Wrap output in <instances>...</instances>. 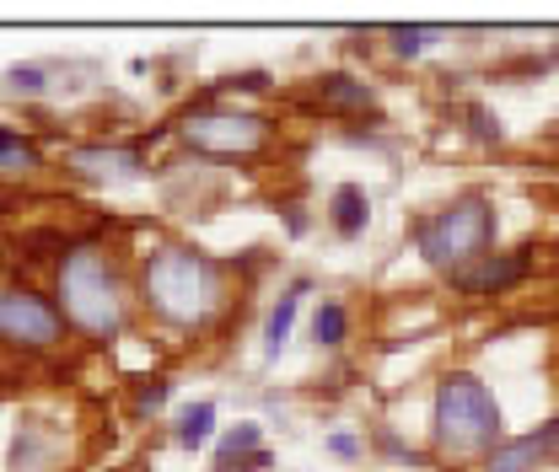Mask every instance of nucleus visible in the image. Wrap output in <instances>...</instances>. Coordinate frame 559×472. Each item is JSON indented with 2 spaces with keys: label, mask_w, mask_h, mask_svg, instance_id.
<instances>
[{
  "label": "nucleus",
  "mask_w": 559,
  "mask_h": 472,
  "mask_svg": "<svg viewBox=\"0 0 559 472\" xmlns=\"http://www.w3.org/2000/svg\"><path fill=\"white\" fill-rule=\"evenodd\" d=\"M489 242H495V209L479 194L441 204L415 226V247L425 253V264L447 274H463L479 258H489Z\"/></svg>",
  "instance_id": "obj_4"
},
{
  "label": "nucleus",
  "mask_w": 559,
  "mask_h": 472,
  "mask_svg": "<svg viewBox=\"0 0 559 472\" xmlns=\"http://www.w3.org/2000/svg\"><path fill=\"white\" fill-rule=\"evenodd\" d=\"M430 38H436L430 27H399V33H393V49H399V55H419Z\"/></svg>",
  "instance_id": "obj_18"
},
{
  "label": "nucleus",
  "mask_w": 559,
  "mask_h": 472,
  "mask_svg": "<svg viewBox=\"0 0 559 472\" xmlns=\"http://www.w3.org/2000/svg\"><path fill=\"white\" fill-rule=\"evenodd\" d=\"M345 334H349V312L340 301H323V306L312 312V343H318V349H334V343H345Z\"/></svg>",
  "instance_id": "obj_15"
},
{
  "label": "nucleus",
  "mask_w": 559,
  "mask_h": 472,
  "mask_svg": "<svg viewBox=\"0 0 559 472\" xmlns=\"http://www.w3.org/2000/svg\"><path fill=\"white\" fill-rule=\"evenodd\" d=\"M329 451L345 457V462H355V457H360V440H355V435H329Z\"/></svg>",
  "instance_id": "obj_20"
},
{
  "label": "nucleus",
  "mask_w": 559,
  "mask_h": 472,
  "mask_svg": "<svg viewBox=\"0 0 559 472\" xmlns=\"http://www.w3.org/2000/svg\"><path fill=\"white\" fill-rule=\"evenodd\" d=\"M318 102H323V108H345V113H366V108H377L371 86H366V81H355V75H340V70L318 81Z\"/></svg>",
  "instance_id": "obj_11"
},
{
  "label": "nucleus",
  "mask_w": 559,
  "mask_h": 472,
  "mask_svg": "<svg viewBox=\"0 0 559 472\" xmlns=\"http://www.w3.org/2000/svg\"><path fill=\"white\" fill-rule=\"evenodd\" d=\"M0 343L22 354H49L66 343V317L33 285H0Z\"/></svg>",
  "instance_id": "obj_6"
},
{
  "label": "nucleus",
  "mask_w": 559,
  "mask_h": 472,
  "mask_svg": "<svg viewBox=\"0 0 559 472\" xmlns=\"http://www.w3.org/2000/svg\"><path fill=\"white\" fill-rule=\"evenodd\" d=\"M44 167V150L16 130H0V178H27Z\"/></svg>",
  "instance_id": "obj_12"
},
{
  "label": "nucleus",
  "mask_w": 559,
  "mask_h": 472,
  "mask_svg": "<svg viewBox=\"0 0 559 472\" xmlns=\"http://www.w3.org/2000/svg\"><path fill=\"white\" fill-rule=\"evenodd\" d=\"M140 295L167 328H205L226 306V274L194 247H156L140 269Z\"/></svg>",
  "instance_id": "obj_1"
},
{
  "label": "nucleus",
  "mask_w": 559,
  "mask_h": 472,
  "mask_svg": "<svg viewBox=\"0 0 559 472\" xmlns=\"http://www.w3.org/2000/svg\"><path fill=\"white\" fill-rule=\"evenodd\" d=\"M162 403H167V382H162V376H156L151 387H140V392H135V408H140V413H156Z\"/></svg>",
  "instance_id": "obj_19"
},
{
  "label": "nucleus",
  "mask_w": 559,
  "mask_h": 472,
  "mask_svg": "<svg viewBox=\"0 0 559 472\" xmlns=\"http://www.w3.org/2000/svg\"><path fill=\"white\" fill-rule=\"evenodd\" d=\"M285 231H290V237H301V231H307V215H301V209H290V215H285Z\"/></svg>",
  "instance_id": "obj_21"
},
{
  "label": "nucleus",
  "mask_w": 559,
  "mask_h": 472,
  "mask_svg": "<svg viewBox=\"0 0 559 472\" xmlns=\"http://www.w3.org/2000/svg\"><path fill=\"white\" fill-rule=\"evenodd\" d=\"M301 295H307V285H290V290L275 301L270 328H264V349H270V354H280V349H285V338H290V328H296V306H301Z\"/></svg>",
  "instance_id": "obj_14"
},
{
  "label": "nucleus",
  "mask_w": 559,
  "mask_h": 472,
  "mask_svg": "<svg viewBox=\"0 0 559 472\" xmlns=\"http://www.w3.org/2000/svg\"><path fill=\"white\" fill-rule=\"evenodd\" d=\"M178 135L200 156L242 161V156H259L270 145V119H259L248 108H194V113L178 119Z\"/></svg>",
  "instance_id": "obj_5"
},
{
  "label": "nucleus",
  "mask_w": 559,
  "mask_h": 472,
  "mask_svg": "<svg viewBox=\"0 0 559 472\" xmlns=\"http://www.w3.org/2000/svg\"><path fill=\"white\" fill-rule=\"evenodd\" d=\"M66 167L86 183H130L145 172V156L140 145H70Z\"/></svg>",
  "instance_id": "obj_7"
},
{
  "label": "nucleus",
  "mask_w": 559,
  "mask_h": 472,
  "mask_svg": "<svg viewBox=\"0 0 559 472\" xmlns=\"http://www.w3.org/2000/svg\"><path fill=\"white\" fill-rule=\"evenodd\" d=\"M44 75H49L44 65H11L5 70V86H11V92H22V97H38V92L49 86Z\"/></svg>",
  "instance_id": "obj_17"
},
{
  "label": "nucleus",
  "mask_w": 559,
  "mask_h": 472,
  "mask_svg": "<svg viewBox=\"0 0 559 472\" xmlns=\"http://www.w3.org/2000/svg\"><path fill=\"white\" fill-rule=\"evenodd\" d=\"M55 306L66 317V328L86 338H114L130 317V301H124V285L114 274V258L103 242H70L60 269H55Z\"/></svg>",
  "instance_id": "obj_2"
},
{
  "label": "nucleus",
  "mask_w": 559,
  "mask_h": 472,
  "mask_svg": "<svg viewBox=\"0 0 559 472\" xmlns=\"http://www.w3.org/2000/svg\"><path fill=\"white\" fill-rule=\"evenodd\" d=\"M430 424H436V451L441 457H489L500 446V403L468 371L441 376Z\"/></svg>",
  "instance_id": "obj_3"
},
{
  "label": "nucleus",
  "mask_w": 559,
  "mask_h": 472,
  "mask_svg": "<svg viewBox=\"0 0 559 472\" xmlns=\"http://www.w3.org/2000/svg\"><path fill=\"white\" fill-rule=\"evenodd\" d=\"M329 226H334L345 242H355V237L371 226V199H366V189L340 183V189H334V199H329Z\"/></svg>",
  "instance_id": "obj_10"
},
{
  "label": "nucleus",
  "mask_w": 559,
  "mask_h": 472,
  "mask_svg": "<svg viewBox=\"0 0 559 472\" xmlns=\"http://www.w3.org/2000/svg\"><path fill=\"white\" fill-rule=\"evenodd\" d=\"M210 435H215V403L183 408V419H178V446L194 451V446H205Z\"/></svg>",
  "instance_id": "obj_16"
},
{
  "label": "nucleus",
  "mask_w": 559,
  "mask_h": 472,
  "mask_svg": "<svg viewBox=\"0 0 559 472\" xmlns=\"http://www.w3.org/2000/svg\"><path fill=\"white\" fill-rule=\"evenodd\" d=\"M527 274V253H489V258H479L474 269L452 274V285L463 290V295H489V290H511L516 279Z\"/></svg>",
  "instance_id": "obj_8"
},
{
  "label": "nucleus",
  "mask_w": 559,
  "mask_h": 472,
  "mask_svg": "<svg viewBox=\"0 0 559 472\" xmlns=\"http://www.w3.org/2000/svg\"><path fill=\"white\" fill-rule=\"evenodd\" d=\"M253 451H264V429H259V424H237V429L221 435V446H215V472H231L242 457H253Z\"/></svg>",
  "instance_id": "obj_13"
},
{
  "label": "nucleus",
  "mask_w": 559,
  "mask_h": 472,
  "mask_svg": "<svg viewBox=\"0 0 559 472\" xmlns=\"http://www.w3.org/2000/svg\"><path fill=\"white\" fill-rule=\"evenodd\" d=\"M555 440H559V424L555 429H538V435H522V440H500L485 457V472H533Z\"/></svg>",
  "instance_id": "obj_9"
}]
</instances>
